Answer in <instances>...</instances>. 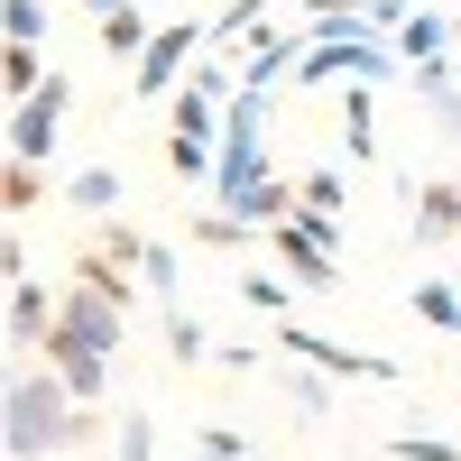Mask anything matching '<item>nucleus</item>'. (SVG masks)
<instances>
[{
	"label": "nucleus",
	"instance_id": "nucleus-1",
	"mask_svg": "<svg viewBox=\"0 0 461 461\" xmlns=\"http://www.w3.org/2000/svg\"><path fill=\"white\" fill-rule=\"evenodd\" d=\"M102 434H121V425H102V415L65 388L56 360H19L10 369V388H0V443H10V461H65V452H84Z\"/></svg>",
	"mask_w": 461,
	"mask_h": 461
},
{
	"label": "nucleus",
	"instance_id": "nucleus-2",
	"mask_svg": "<svg viewBox=\"0 0 461 461\" xmlns=\"http://www.w3.org/2000/svg\"><path fill=\"white\" fill-rule=\"evenodd\" d=\"M121 341H130V304H121V295H102L93 277H74L65 304H56L47 351H121Z\"/></svg>",
	"mask_w": 461,
	"mask_h": 461
},
{
	"label": "nucleus",
	"instance_id": "nucleus-3",
	"mask_svg": "<svg viewBox=\"0 0 461 461\" xmlns=\"http://www.w3.org/2000/svg\"><path fill=\"white\" fill-rule=\"evenodd\" d=\"M212 47V19H167L148 47L130 56V84H139V102H176V84L194 74V56Z\"/></svg>",
	"mask_w": 461,
	"mask_h": 461
},
{
	"label": "nucleus",
	"instance_id": "nucleus-4",
	"mask_svg": "<svg viewBox=\"0 0 461 461\" xmlns=\"http://www.w3.org/2000/svg\"><path fill=\"white\" fill-rule=\"evenodd\" d=\"M267 240H277V258H286V277H295L304 295H332V286H341V258H332V240H341V221H304V212H286L277 230H267Z\"/></svg>",
	"mask_w": 461,
	"mask_h": 461
},
{
	"label": "nucleus",
	"instance_id": "nucleus-5",
	"mask_svg": "<svg viewBox=\"0 0 461 461\" xmlns=\"http://www.w3.org/2000/svg\"><path fill=\"white\" fill-rule=\"evenodd\" d=\"M65 111H74V74H47L28 102H10V158H37V167H47L56 139H65Z\"/></svg>",
	"mask_w": 461,
	"mask_h": 461
},
{
	"label": "nucleus",
	"instance_id": "nucleus-6",
	"mask_svg": "<svg viewBox=\"0 0 461 461\" xmlns=\"http://www.w3.org/2000/svg\"><path fill=\"white\" fill-rule=\"evenodd\" d=\"M286 351H295V360H314V369H332V378H369V388H388V378H397L388 351H341V341L304 332V323H286Z\"/></svg>",
	"mask_w": 461,
	"mask_h": 461
},
{
	"label": "nucleus",
	"instance_id": "nucleus-7",
	"mask_svg": "<svg viewBox=\"0 0 461 461\" xmlns=\"http://www.w3.org/2000/svg\"><path fill=\"white\" fill-rule=\"evenodd\" d=\"M406 240H415V249H452V240H461V185H452V176L415 185V221H406Z\"/></svg>",
	"mask_w": 461,
	"mask_h": 461
},
{
	"label": "nucleus",
	"instance_id": "nucleus-8",
	"mask_svg": "<svg viewBox=\"0 0 461 461\" xmlns=\"http://www.w3.org/2000/svg\"><path fill=\"white\" fill-rule=\"evenodd\" d=\"M56 304H65V286H37V277H19V286H10V351H47Z\"/></svg>",
	"mask_w": 461,
	"mask_h": 461
},
{
	"label": "nucleus",
	"instance_id": "nucleus-9",
	"mask_svg": "<svg viewBox=\"0 0 461 461\" xmlns=\"http://www.w3.org/2000/svg\"><path fill=\"white\" fill-rule=\"evenodd\" d=\"M461 47V19H443V10H406V28H397V56L406 65H443Z\"/></svg>",
	"mask_w": 461,
	"mask_h": 461
},
{
	"label": "nucleus",
	"instance_id": "nucleus-10",
	"mask_svg": "<svg viewBox=\"0 0 461 461\" xmlns=\"http://www.w3.org/2000/svg\"><path fill=\"white\" fill-rule=\"evenodd\" d=\"M406 84H415V102L434 111V130H443V139H461V74H452V56H443V65H415Z\"/></svg>",
	"mask_w": 461,
	"mask_h": 461
},
{
	"label": "nucleus",
	"instance_id": "nucleus-11",
	"mask_svg": "<svg viewBox=\"0 0 461 461\" xmlns=\"http://www.w3.org/2000/svg\"><path fill=\"white\" fill-rule=\"evenodd\" d=\"M369 93H378V84H351V93H341V158H360V167L388 158V148H378V111H369Z\"/></svg>",
	"mask_w": 461,
	"mask_h": 461
},
{
	"label": "nucleus",
	"instance_id": "nucleus-12",
	"mask_svg": "<svg viewBox=\"0 0 461 461\" xmlns=\"http://www.w3.org/2000/svg\"><path fill=\"white\" fill-rule=\"evenodd\" d=\"M286 406L304 415V425H332V369H314V360H286Z\"/></svg>",
	"mask_w": 461,
	"mask_h": 461
},
{
	"label": "nucleus",
	"instance_id": "nucleus-13",
	"mask_svg": "<svg viewBox=\"0 0 461 461\" xmlns=\"http://www.w3.org/2000/svg\"><path fill=\"white\" fill-rule=\"evenodd\" d=\"M37 360H56L65 388L84 397V406H102V388H111V351H37Z\"/></svg>",
	"mask_w": 461,
	"mask_h": 461
},
{
	"label": "nucleus",
	"instance_id": "nucleus-14",
	"mask_svg": "<svg viewBox=\"0 0 461 461\" xmlns=\"http://www.w3.org/2000/svg\"><path fill=\"white\" fill-rule=\"evenodd\" d=\"M65 203L84 212V221H102L111 203H121V176H111V167H74V176H65Z\"/></svg>",
	"mask_w": 461,
	"mask_h": 461
},
{
	"label": "nucleus",
	"instance_id": "nucleus-15",
	"mask_svg": "<svg viewBox=\"0 0 461 461\" xmlns=\"http://www.w3.org/2000/svg\"><path fill=\"white\" fill-rule=\"evenodd\" d=\"M158 332H167V360H185V369H194V360H212V332L185 314V304H158Z\"/></svg>",
	"mask_w": 461,
	"mask_h": 461
},
{
	"label": "nucleus",
	"instance_id": "nucleus-16",
	"mask_svg": "<svg viewBox=\"0 0 461 461\" xmlns=\"http://www.w3.org/2000/svg\"><path fill=\"white\" fill-rule=\"evenodd\" d=\"M93 28H102V47H111V56H139L148 37H158V28H148V10H139V0H121V10H102Z\"/></svg>",
	"mask_w": 461,
	"mask_h": 461
},
{
	"label": "nucleus",
	"instance_id": "nucleus-17",
	"mask_svg": "<svg viewBox=\"0 0 461 461\" xmlns=\"http://www.w3.org/2000/svg\"><path fill=\"white\" fill-rule=\"evenodd\" d=\"M37 84H47V47H0V93L28 102Z\"/></svg>",
	"mask_w": 461,
	"mask_h": 461
},
{
	"label": "nucleus",
	"instance_id": "nucleus-18",
	"mask_svg": "<svg viewBox=\"0 0 461 461\" xmlns=\"http://www.w3.org/2000/svg\"><path fill=\"white\" fill-rule=\"evenodd\" d=\"M406 304H415V323H434V332H461V286H443V277H425V286H415Z\"/></svg>",
	"mask_w": 461,
	"mask_h": 461
},
{
	"label": "nucleus",
	"instance_id": "nucleus-19",
	"mask_svg": "<svg viewBox=\"0 0 461 461\" xmlns=\"http://www.w3.org/2000/svg\"><path fill=\"white\" fill-rule=\"evenodd\" d=\"M37 194H47V167H37V158H10V167H0V212H28Z\"/></svg>",
	"mask_w": 461,
	"mask_h": 461
},
{
	"label": "nucleus",
	"instance_id": "nucleus-20",
	"mask_svg": "<svg viewBox=\"0 0 461 461\" xmlns=\"http://www.w3.org/2000/svg\"><path fill=\"white\" fill-rule=\"evenodd\" d=\"M0 37L10 47H47V0H0Z\"/></svg>",
	"mask_w": 461,
	"mask_h": 461
},
{
	"label": "nucleus",
	"instance_id": "nucleus-21",
	"mask_svg": "<svg viewBox=\"0 0 461 461\" xmlns=\"http://www.w3.org/2000/svg\"><path fill=\"white\" fill-rule=\"evenodd\" d=\"M295 185H304V203H295L304 221H341V176H332V167H314V176H295Z\"/></svg>",
	"mask_w": 461,
	"mask_h": 461
},
{
	"label": "nucleus",
	"instance_id": "nucleus-22",
	"mask_svg": "<svg viewBox=\"0 0 461 461\" xmlns=\"http://www.w3.org/2000/svg\"><path fill=\"white\" fill-rule=\"evenodd\" d=\"M388 461H461L452 434H388Z\"/></svg>",
	"mask_w": 461,
	"mask_h": 461
},
{
	"label": "nucleus",
	"instance_id": "nucleus-23",
	"mask_svg": "<svg viewBox=\"0 0 461 461\" xmlns=\"http://www.w3.org/2000/svg\"><path fill=\"white\" fill-rule=\"evenodd\" d=\"M139 277H148V295H158V304H176V249H167V240H148Z\"/></svg>",
	"mask_w": 461,
	"mask_h": 461
},
{
	"label": "nucleus",
	"instance_id": "nucleus-24",
	"mask_svg": "<svg viewBox=\"0 0 461 461\" xmlns=\"http://www.w3.org/2000/svg\"><path fill=\"white\" fill-rule=\"evenodd\" d=\"M194 461H258V452L230 434V425H203V434H194Z\"/></svg>",
	"mask_w": 461,
	"mask_h": 461
},
{
	"label": "nucleus",
	"instance_id": "nucleus-25",
	"mask_svg": "<svg viewBox=\"0 0 461 461\" xmlns=\"http://www.w3.org/2000/svg\"><path fill=\"white\" fill-rule=\"evenodd\" d=\"M240 295L258 304V314H295V286L286 277H240Z\"/></svg>",
	"mask_w": 461,
	"mask_h": 461
},
{
	"label": "nucleus",
	"instance_id": "nucleus-26",
	"mask_svg": "<svg viewBox=\"0 0 461 461\" xmlns=\"http://www.w3.org/2000/svg\"><path fill=\"white\" fill-rule=\"evenodd\" d=\"M111 461H158V425H148V415H130V425H121V452H111Z\"/></svg>",
	"mask_w": 461,
	"mask_h": 461
},
{
	"label": "nucleus",
	"instance_id": "nucleus-27",
	"mask_svg": "<svg viewBox=\"0 0 461 461\" xmlns=\"http://www.w3.org/2000/svg\"><path fill=\"white\" fill-rule=\"evenodd\" d=\"M304 19H369V0H295Z\"/></svg>",
	"mask_w": 461,
	"mask_h": 461
},
{
	"label": "nucleus",
	"instance_id": "nucleus-28",
	"mask_svg": "<svg viewBox=\"0 0 461 461\" xmlns=\"http://www.w3.org/2000/svg\"><path fill=\"white\" fill-rule=\"evenodd\" d=\"M84 10H93V19H102V10H121V0H84Z\"/></svg>",
	"mask_w": 461,
	"mask_h": 461
},
{
	"label": "nucleus",
	"instance_id": "nucleus-29",
	"mask_svg": "<svg viewBox=\"0 0 461 461\" xmlns=\"http://www.w3.org/2000/svg\"><path fill=\"white\" fill-rule=\"evenodd\" d=\"M452 277H461V240H452Z\"/></svg>",
	"mask_w": 461,
	"mask_h": 461
}]
</instances>
